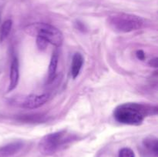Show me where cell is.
Returning a JSON list of instances; mask_svg holds the SVG:
<instances>
[{"label":"cell","instance_id":"15","mask_svg":"<svg viewBox=\"0 0 158 157\" xmlns=\"http://www.w3.org/2000/svg\"><path fill=\"white\" fill-rule=\"evenodd\" d=\"M149 65L151 66H153V67H157V58L151 59V61H150Z\"/></svg>","mask_w":158,"mask_h":157},{"label":"cell","instance_id":"5","mask_svg":"<svg viewBox=\"0 0 158 157\" xmlns=\"http://www.w3.org/2000/svg\"><path fill=\"white\" fill-rule=\"evenodd\" d=\"M49 99V95L47 93L40 95H29L26 96L21 103V106L27 109H34L41 107Z\"/></svg>","mask_w":158,"mask_h":157},{"label":"cell","instance_id":"11","mask_svg":"<svg viewBox=\"0 0 158 157\" xmlns=\"http://www.w3.org/2000/svg\"><path fill=\"white\" fill-rule=\"evenodd\" d=\"M12 26V21L11 19H7L3 22L0 30V42H3L7 38L11 32Z\"/></svg>","mask_w":158,"mask_h":157},{"label":"cell","instance_id":"13","mask_svg":"<svg viewBox=\"0 0 158 157\" xmlns=\"http://www.w3.org/2000/svg\"><path fill=\"white\" fill-rule=\"evenodd\" d=\"M36 44L39 49L43 50V49H46V47L48 46L49 43H48L46 40L43 39V38H40V37H36Z\"/></svg>","mask_w":158,"mask_h":157},{"label":"cell","instance_id":"1","mask_svg":"<svg viewBox=\"0 0 158 157\" xmlns=\"http://www.w3.org/2000/svg\"><path fill=\"white\" fill-rule=\"evenodd\" d=\"M157 113V107L142 103H124L117 106L114 116L117 122L123 124L139 126L144 119L151 114Z\"/></svg>","mask_w":158,"mask_h":157},{"label":"cell","instance_id":"4","mask_svg":"<svg viewBox=\"0 0 158 157\" xmlns=\"http://www.w3.org/2000/svg\"><path fill=\"white\" fill-rule=\"evenodd\" d=\"M108 22L111 29L118 32H131L138 30L143 24V19L140 17L126 13L110 16Z\"/></svg>","mask_w":158,"mask_h":157},{"label":"cell","instance_id":"7","mask_svg":"<svg viewBox=\"0 0 158 157\" xmlns=\"http://www.w3.org/2000/svg\"><path fill=\"white\" fill-rule=\"evenodd\" d=\"M23 147L22 142L9 143L0 148V157H9L18 153Z\"/></svg>","mask_w":158,"mask_h":157},{"label":"cell","instance_id":"12","mask_svg":"<svg viewBox=\"0 0 158 157\" xmlns=\"http://www.w3.org/2000/svg\"><path fill=\"white\" fill-rule=\"evenodd\" d=\"M118 157H135V154L130 148H123L119 152Z\"/></svg>","mask_w":158,"mask_h":157},{"label":"cell","instance_id":"6","mask_svg":"<svg viewBox=\"0 0 158 157\" xmlns=\"http://www.w3.org/2000/svg\"><path fill=\"white\" fill-rule=\"evenodd\" d=\"M19 80V66L18 58L13 57L11 62L10 73H9V85L8 87V92H11L16 88Z\"/></svg>","mask_w":158,"mask_h":157},{"label":"cell","instance_id":"14","mask_svg":"<svg viewBox=\"0 0 158 157\" xmlns=\"http://www.w3.org/2000/svg\"><path fill=\"white\" fill-rule=\"evenodd\" d=\"M136 55H137V57L138 59L144 60L145 53L143 50H137V52H136Z\"/></svg>","mask_w":158,"mask_h":157},{"label":"cell","instance_id":"10","mask_svg":"<svg viewBox=\"0 0 158 157\" xmlns=\"http://www.w3.org/2000/svg\"><path fill=\"white\" fill-rule=\"evenodd\" d=\"M59 62V54L56 51L52 52V55L51 56L50 62L49 66V71H48V83H50L53 81L56 78V73L57 66H58Z\"/></svg>","mask_w":158,"mask_h":157},{"label":"cell","instance_id":"3","mask_svg":"<svg viewBox=\"0 0 158 157\" xmlns=\"http://www.w3.org/2000/svg\"><path fill=\"white\" fill-rule=\"evenodd\" d=\"M74 139V135L66 130L45 135L40 142L39 149L45 155H51L63 149Z\"/></svg>","mask_w":158,"mask_h":157},{"label":"cell","instance_id":"9","mask_svg":"<svg viewBox=\"0 0 158 157\" xmlns=\"http://www.w3.org/2000/svg\"><path fill=\"white\" fill-rule=\"evenodd\" d=\"M143 145L151 155L157 157L158 155V142L157 139L154 136H148L143 141Z\"/></svg>","mask_w":158,"mask_h":157},{"label":"cell","instance_id":"2","mask_svg":"<svg viewBox=\"0 0 158 157\" xmlns=\"http://www.w3.org/2000/svg\"><path fill=\"white\" fill-rule=\"evenodd\" d=\"M24 31L28 35L43 38L49 44L56 47H60L63 44V35L61 31L48 23H32L26 26L24 28Z\"/></svg>","mask_w":158,"mask_h":157},{"label":"cell","instance_id":"8","mask_svg":"<svg viewBox=\"0 0 158 157\" xmlns=\"http://www.w3.org/2000/svg\"><path fill=\"white\" fill-rule=\"evenodd\" d=\"M83 65V57L80 53H75L73 57L72 63H71V75L73 78H76L80 74L82 66Z\"/></svg>","mask_w":158,"mask_h":157}]
</instances>
